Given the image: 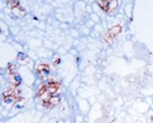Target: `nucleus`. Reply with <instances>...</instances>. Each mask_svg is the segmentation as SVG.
Instances as JSON below:
<instances>
[{"label": "nucleus", "instance_id": "10", "mask_svg": "<svg viewBox=\"0 0 153 123\" xmlns=\"http://www.w3.org/2000/svg\"><path fill=\"white\" fill-rule=\"evenodd\" d=\"M59 63H60V59L56 58V59H55V64H59Z\"/></svg>", "mask_w": 153, "mask_h": 123}, {"label": "nucleus", "instance_id": "1", "mask_svg": "<svg viewBox=\"0 0 153 123\" xmlns=\"http://www.w3.org/2000/svg\"><path fill=\"white\" fill-rule=\"evenodd\" d=\"M122 31V25H115V26H111L110 29H109V31L106 33V36H105V38H106V41L107 42H110L111 40H113L114 37H117L118 34H119Z\"/></svg>", "mask_w": 153, "mask_h": 123}, {"label": "nucleus", "instance_id": "9", "mask_svg": "<svg viewBox=\"0 0 153 123\" xmlns=\"http://www.w3.org/2000/svg\"><path fill=\"white\" fill-rule=\"evenodd\" d=\"M22 106H24V102H21V104H17V105H16V107H17V109H21Z\"/></svg>", "mask_w": 153, "mask_h": 123}, {"label": "nucleus", "instance_id": "5", "mask_svg": "<svg viewBox=\"0 0 153 123\" xmlns=\"http://www.w3.org/2000/svg\"><path fill=\"white\" fill-rule=\"evenodd\" d=\"M16 101V97L12 96V94H5L4 96V102L5 104H13Z\"/></svg>", "mask_w": 153, "mask_h": 123}, {"label": "nucleus", "instance_id": "7", "mask_svg": "<svg viewBox=\"0 0 153 123\" xmlns=\"http://www.w3.org/2000/svg\"><path fill=\"white\" fill-rule=\"evenodd\" d=\"M8 7L12 9H16L17 7H20V3L19 1H8Z\"/></svg>", "mask_w": 153, "mask_h": 123}, {"label": "nucleus", "instance_id": "8", "mask_svg": "<svg viewBox=\"0 0 153 123\" xmlns=\"http://www.w3.org/2000/svg\"><path fill=\"white\" fill-rule=\"evenodd\" d=\"M27 57H26V54L25 52H19V54H17V59H19V60H25Z\"/></svg>", "mask_w": 153, "mask_h": 123}, {"label": "nucleus", "instance_id": "3", "mask_svg": "<svg viewBox=\"0 0 153 123\" xmlns=\"http://www.w3.org/2000/svg\"><path fill=\"white\" fill-rule=\"evenodd\" d=\"M59 102H60V97H59L58 94H55V96H51L50 98H48V101H45L43 106H46L48 109H53L54 106H56Z\"/></svg>", "mask_w": 153, "mask_h": 123}, {"label": "nucleus", "instance_id": "4", "mask_svg": "<svg viewBox=\"0 0 153 123\" xmlns=\"http://www.w3.org/2000/svg\"><path fill=\"white\" fill-rule=\"evenodd\" d=\"M37 73L39 76H43V77H47L50 75V67L47 64H38L37 66Z\"/></svg>", "mask_w": 153, "mask_h": 123}, {"label": "nucleus", "instance_id": "6", "mask_svg": "<svg viewBox=\"0 0 153 123\" xmlns=\"http://www.w3.org/2000/svg\"><path fill=\"white\" fill-rule=\"evenodd\" d=\"M22 83V77L19 75V73H15V75H13V84H15V85H20V84Z\"/></svg>", "mask_w": 153, "mask_h": 123}, {"label": "nucleus", "instance_id": "2", "mask_svg": "<svg viewBox=\"0 0 153 123\" xmlns=\"http://www.w3.org/2000/svg\"><path fill=\"white\" fill-rule=\"evenodd\" d=\"M97 4H98L101 8H102L103 10H105V12H111V10H113V8L115 9V7H117V4L118 3L117 1H109V0H106V1H97Z\"/></svg>", "mask_w": 153, "mask_h": 123}]
</instances>
